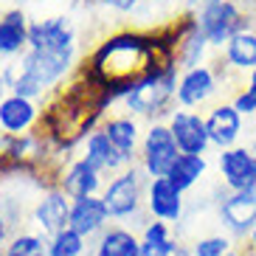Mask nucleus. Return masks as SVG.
Returning <instances> with one entry per match:
<instances>
[{
    "label": "nucleus",
    "mask_w": 256,
    "mask_h": 256,
    "mask_svg": "<svg viewBox=\"0 0 256 256\" xmlns=\"http://www.w3.org/2000/svg\"><path fill=\"white\" fill-rule=\"evenodd\" d=\"M12 234H14V226H12L8 217L0 211V254H3V248H6V242L12 240Z\"/></svg>",
    "instance_id": "nucleus-28"
},
{
    "label": "nucleus",
    "mask_w": 256,
    "mask_h": 256,
    "mask_svg": "<svg viewBox=\"0 0 256 256\" xmlns=\"http://www.w3.org/2000/svg\"><path fill=\"white\" fill-rule=\"evenodd\" d=\"M178 65L174 62H169V65H164L160 70H155L152 76H146L144 82H138L132 90H130V96L124 98V107H127V113L132 116V118H144L150 121V124H155V121H160L166 116L169 118V113H172L178 104L174 102V93H178Z\"/></svg>",
    "instance_id": "nucleus-4"
},
{
    "label": "nucleus",
    "mask_w": 256,
    "mask_h": 256,
    "mask_svg": "<svg viewBox=\"0 0 256 256\" xmlns=\"http://www.w3.org/2000/svg\"><path fill=\"white\" fill-rule=\"evenodd\" d=\"M206 172H208V158H206V155H183L180 152L166 178L186 194L188 188H194L197 183L203 180Z\"/></svg>",
    "instance_id": "nucleus-22"
},
{
    "label": "nucleus",
    "mask_w": 256,
    "mask_h": 256,
    "mask_svg": "<svg viewBox=\"0 0 256 256\" xmlns=\"http://www.w3.org/2000/svg\"><path fill=\"white\" fill-rule=\"evenodd\" d=\"M245 250H248V254H256V226L250 228L248 240H245Z\"/></svg>",
    "instance_id": "nucleus-29"
},
{
    "label": "nucleus",
    "mask_w": 256,
    "mask_h": 256,
    "mask_svg": "<svg viewBox=\"0 0 256 256\" xmlns=\"http://www.w3.org/2000/svg\"><path fill=\"white\" fill-rule=\"evenodd\" d=\"M206 127H208V138L211 146H217L220 152L231 150L242 141L245 136V127H248V118L231 104V102H220L206 113Z\"/></svg>",
    "instance_id": "nucleus-12"
},
{
    "label": "nucleus",
    "mask_w": 256,
    "mask_h": 256,
    "mask_svg": "<svg viewBox=\"0 0 256 256\" xmlns=\"http://www.w3.org/2000/svg\"><path fill=\"white\" fill-rule=\"evenodd\" d=\"M98 6L110 8V12H118V14H132L144 0H96Z\"/></svg>",
    "instance_id": "nucleus-27"
},
{
    "label": "nucleus",
    "mask_w": 256,
    "mask_h": 256,
    "mask_svg": "<svg viewBox=\"0 0 256 256\" xmlns=\"http://www.w3.org/2000/svg\"><path fill=\"white\" fill-rule=\"evenodd\" d=\"M28 220H31V228L34 231L42 234L46 240H51L54 234H60L68 228L70 197L60 186H46L40 192V197L34 200V206H31Z\"/></svg>",
    "instance_id": "nucleus-7"
},
{
    "label": "nucleus",
    "mask_w": 256,
    "mask_h": 256,
    "mask_svg": "<svg viewBox=\"0 0 256 256\" xmlns=\"http://www.w3.org/2000/svg\"><path fill=\"white\" fill-rule=\"evenodd\" d=\"M28 26L31 17L23 6L0 8V60H17L28 51Z\"/></svg>",
    "instance_id": "nucleus-15"
},
{
    "label": "nucleus",
    "mask_w": 256,
    "mask_h": 256,
    "mask_svg": "<svg viewBox=\"0 0 256 256\" xmlns=\"http://www.w3.org/2000/svg\"><path fill=\"white\" fill-rule=\"evenodd\" d=\"M104 174L98 172L93 164H88L84 158H74L56 178V186L70 197V200H79V197H93L104 192Z\"/></svg>",
    "instance_id": "nucleus-16"
},
{
    "label": "nucleus",
    "mask_w": 256,
    "mask_h": 256,
    "mask_svg": "<svg viewBox=\"0 0 256 256\" xmlns=\"http://www.w3.org/2000/svg\"><path fill=\"white\" fill-rule=\"evenodd\" d=\"M146 186H150V178H146V172L138 164L113 174L104 183V192H102V200H104L107 211H110V220L118 222V226L132 228L136 234L141 231L150 222V214H146Z\"/></svg>",
    "instance_id": "nucleus-2"
},
{
    "label": "nucleus",
    "mask_w": 256,
    "mask_h": 256,
    "mask_svg": "<svg viewBox=\"0 0 256 256\" xmlns=\"http://www.w3.org/2000/svg\"><path fill=\"white\" fill-rule=\"evenodd\" d=\"M79 158H84L88 164H93L102 174H118V172H124L127 166H132L113 146V141L104 136V130L102 127L93 130L90 136L82 141V155H79Z\"/></svg>",
    "instance_id": "nucleus-17"
},
{
    "label": "nucleus",
    "mask_w": 256,
    "mask_h": 256,
    "mask_svg": "<svg viewBox=\"0 0 256 256\" xmlns=\"http://www.w3.org/2000/svg\"><path fill=\"white\" fill-rule=\"evenodd\" d=\"M231 104L236 107L245 118H256V70L245 74V79L240 82L236 93L231 96Z\"/></svg>",
    "instance_id": "nucleus-26"
},
{
    "label": "nucleus",
    "mask_w": 256,
    "mask_h": 256,
    "mask_svg": "<svg viewBox=\"0 0 256 256\" xmlns=\"http://www.w3.org/2000/svg\"><path fill=\"white\" fill-rule=\"evenodd\" d=\"M236 248L234 245V236L228 234H206V236H197L192 242V256H228Z\"/></svg>",
    "instance_id": "nucleus-25"
},
{
    "label": "nucleus",
    "mask_w": 256,
    "mask_h": 256,
    "mask_svg": "<svg viewBox=\"0 0 256 256\" xmlns=\"http://www.w3.org/2000/svg\"><path fill=\"white\" fill-rule=\"evenodd\" d=\"M174 256H192V254H188L186 248H180V250H178V254H174Z\"/></svg>",
    "instance_id": "nucleus-31"
},
{
    "label": "nucleus",
    "mask_w": 256,
    "mask_h": 256,
    "mask_svg": "<svg viewBox=\"0 0 256 256\" xmlns=\"http://www.w3.org/2000/svg\"><path fill=\"white\" fill-rule=\"evenodd\" d=\"M217 217L228 236L248 240L250 228L256 226V188L248 192H222L217 197Z\"/></svg>",
    "instance_id": "nucleus-8"
},
{
    "label": "nucleus",
    "mask_w": 256,
    "mask_h": 256,
    "mask_svg": "<svg viewBox=\"0 0 256 256\" xmlns=\"http://www.w3.org/2000/svg\"><path fill=\"white\" fill-rule=\"evenodd\" d=\"M231 70L226 68L222 56L214 62H206V65H197V68L180 70V79H178V93H174V102L183 110H194V107H206L211 98L217 96L220 84L226 82V76Z\"/></svg>",
    "instance_id": "nucleus-5"
},
{
    "label": "nucleus",
    "mask_w": 256,
    "mask_h": 256,
    "mask_svg": "<svg viewBox=\"0 0 256 256\" xmlns=\"http://www.w3.org/2000/svg\"><path fill=\"white\" fill-rule=\"evenodd\" d=\"M0 84H3V76H0ZM0 90H6V88H0Z\"/></svg>",
    "instance_id": "nucleus-34"
},
{
    "label": "nucleus",
    "mask_w": 256,
    "mask_h": 256,
    "mask_svg": "<svg viewBox=\"0 0 256 256\" xmlns=\"http://www.w3.org/2000/svg\"><path fill=\"white\" fill-rule=\"evenodd\" d=\"M40 121H42V110L31 98L14 96V93L0 96V132L26 136V132H34L40 127Z\"/></svg>",
    "instance_id": "nucleus-13"
},
{
    "label": "nucleus",
    "mask_w": 256,
    "mask_h": 256,
    "mask_svg": "<svg viewBox=\"0 0 256 256\" xmlns=\"http://www.w3.org/2000/svg\"><path fill=\"white\" fill-rule=\"evenodd\" d=\"M144 3H152V6H160V3H166V0H144Z\"/></svg>",
    "instance_id": "nucleus-30"
},
{
    "label": "nucleus",
    "mask_w": 256,
    "mask_h": 256,
    "mask_svg": "<svg viewBox=\"0 0 256 256\" xmlns=\"http://www.w3.org/2000/svg\"><path fill=\"white\" fill-rule=\"evenodd\" d=\"M113 226L110 222V211H107L102 194L93 197H79V200H70V220L68 228H74L76 234H82L84 240H96L102 231Z\"/></svg>",
    "instance_id": "nucleus-14"
},
{
    "label": "nucleus",
    "mask_w": 256,
    "mask_h": 256,
    "mask_svg": "<svg viewBox=\"0 0 256 256\" xmlns=\"http://www.w3.org/2000/svg\"><path fill=\"white\" fill-rule=\"evenodd\" d=\"M169 62H174V56L164 28H121L107 34L93 48L82 68L104 88L107 98L116 104V102H124L138 82H144L146 76H152Z\"/></svg>",
    "instance_id": "nucleus-1"
},
{
    "label": "nucleus",
    "mask_w": 256,
    "mask_h": 256,
    "mask_svg": "<svg viewBox=\"0 0 256 256\" xmlns=\"http://www.w3.org/2000/svg\"><path fill=\"white\" fill-rule=\"evenodd\" d=\"M84 250H88V240L74 228H65L48 240V256H84Z\"/></svg>",
    "instance_id": "nucleus-24"
},
{
    "label": "nucleus",
    "mask_w": 256,
    "mask_h": 256,
    "mask_svg": "<svg viewBox=\"0 0 256 256\" xmlns=\"http://www.w3.org/2000/svg\"><path fill=\"white\" fill-rule=\"evenodd\" d=\"M146 214L150 220H160L178 226L186 214V197L169 178H150L146 186Z\"/></svg>",
    "instance_id": "nucleus-11"
},
{
    "label": "nucleus",
    "mask_w": 256,
    "mask_h": 256,
    "mask_svg": "<svg viewBox=\"0 0 256 256\" xmlns=\"http://www.w3.org/2000/svg\"><path fill=\"white\" fill-rule=\"evenodd\" d=\"M3 178H6V172H3V169H0V183H3Z\"/></svg>",
    "instance_id": "nucleus-33"
},
{
    "label": "nucleus",
    "mask_w": 256,
    "mask_h": 256,
    "mask_svg": "<svg viewBox=\"0 0 256 256\" xmlns=\"http://www.w3.org/2000/svg\"><path fill=\"white\" fill-rule=\"evenodd\" d=\"M178 155H180V150H178L169 127L164 121L150 124L144 132L141 152H138V166L146 172V178H166L172 164L178 160Z\"/></svg>",
    "instance_id": "nucleus-6"
},
{
    "label": "nucleus",
    "mask_w": 256,
    "mask_h": 256,
    "mask_svg": "<svg viewBox=\"0 0 256 256\" xmlns=\"http://www.w3.org/2000/svg\"><path fill=\"white\" fill-rule=\"evenodd\" d=\"M138 240H141L144 256H174L180 250V242L172 234V226L169 222H160V220H150L138 231Z\"/></svg>",
    "instance_id": "nucleus-21"
},
{
    "label": "nucleus",
    "mask_w": 256,
    "mask_h": 256,
    "mask_svg": "<svg viewBox=\"0 0 256 256\" xmlns=\"http://www.w3.org/2000/svg\"><path fill=\"white\" fill-rule=\"evenodd\" d=\"M222 62L231 74H250L256 70V28H245L231 37L222 48Z\"/></svg>",
    "instance_id": "nucleus-20"
},
{
    "label": "nucleus",
    "mask_w": 256,
    "mask_h": 256,
    "mask_svg": "<svg viewBox=\"0 0 256 256\" xmlns=\"http://www.w3.org/2000/svg\"><path fill=\"white\" fill-rule=\"evenodd\" d=\"M183 12L194 17L206 42L220 51L240 31L254 28V14L240 0H183Z\"/></svg>",
    "instance_id": "nucleus-3"
},
{
    "label": "nucleus",
    "mask_w": 256,
    "mask_h": 256,
    "mask_svg": "<svg viewBox=\"0 0 256 256\" xmlns=\"http://www.w3.org/2000/svg\"><path fill=\"white\" fill-rule=\"evenodd\" d=\"M250 150H254V155H256V132H254V144H250Z\"/></svg>",
    "instance_id": "nucleus-32"
},
{
    "label": "nucleus",
    "mask_w": 256,
    "mask_h": 256,
    "mask_svg": "<svg viewBox=\"0 0 256 256\" xmlns=\"http://www.w3.org/2000/svg\"><path fill=\"white\" fill-rule=\"evenodd\" d=\"M166 127L172 132L174 144L183 155H206L211 150V138H208V127H206V116H200L197 110H183L174 107Z\"/></svg>",
    "instance_id": "nucleus-9"
},
{
    "label": "nucleus",
    "mask_w": 256,
    "mask_h": 256,
    "mask_svg": "<svg viewBox=\"0 0 256 256\" xmlns=\"http://www.w3.org/2000/svg\"><path fill=\"white\" fill-rule=\"evenodd\" d=\"M245 256H256V254H248V250H245Z\"/></svg>",
    "instance_id": "nucleus-35"
},
{
    "label": "nucleus",
    "mask_w": 256,
    "mask_h": 256,
    "mask_svg": "<svg viewBox=\"0 0 256 256\" xmlns=\"http://www.w3.org/2000/svg\"><path fill=\"white\" fill-rule=\"evenodd\" d=\"M102 130H104V136L113 141V146L124 155V158L130 160V164H136L138 152H141V124H138V118H132L130 113H121V116H110V118H104V124H102Z\"/></svg>",
    "instance_id": "nucleus-18"
},
{
    "label": "nucleus",
    "mask_w": 256,
    "mask_h": 256,
    "mask_svg": "<svg viewBox=\"0 0 256 256\" xmlns=\"http://www.w3.org/2000/svg\"><path fill=\"white\" fill-rule=\"evenodd\" d=\"M254 132H256V130H254Z\"/></svg>",
    "instance_id": "nucleus-36"
},
{
    "label": "nucleus",
    "mask_w": 256,
    "mask_h": 256,
    "mask_svg": "<svg viewBox=\"0 0 256 256\" xmlns=\"http://www.w3.org/2000/svg\"><path fill=\"white\" fill-rule=\"evenodd\" d=\"M0 256H48V240L34 228L14 231Z\"/></svg>",
    "instance_id": "nucleus-23"
},
{
    "label": "nucleus",
    "mask_w": 256,
    "mask_h": 256,
    "mask_svg": "<svg viewBox=\"0 0 256 256\" xmlns=\"http://www.w3.org/2000/svg\"><path fill=\"white\" fill-rule=\"evenodd\" d=\"M217 169H220V183L228 192H248V188H256V155L245 144H236L231 150L220 152Z\"/></svg>",
    "instance_id": "nucleus-10"
},
{
    "label": "nucleus",
    "mask_w": 256,
    "mask_h": 256,
    "mask_svg": "<svg viewBox=\"0 0 256 256\" xmlns=\"http://www.w3.org/2000/svg\"><path fill=\"white\" fill-rule=\"evenodd\" d=\"M93 256H144L138 234L127 226H113L93 240Z\"/></svg>",
    "instance_id": "nucleus-19"
}]
</instances>
